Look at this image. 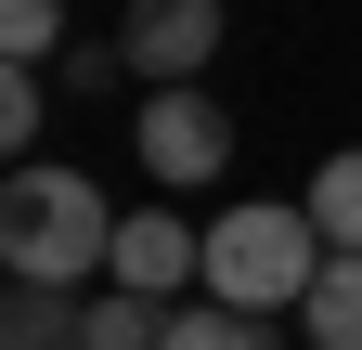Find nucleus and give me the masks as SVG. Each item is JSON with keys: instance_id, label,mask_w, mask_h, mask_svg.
Wrapping results in <instances>:
<instances>
[{"instance_id": "nucleus-4", "label": "nucleus", "mask_w": 362, "mask_h": 350, "mask_svg": "<svg viewBox=\"0 0 362 350\" xmlns=\"http://www.w3.org/2000/svg\"><path fill=\"white\" fill-rule=\"evenodd\" d=\"M129 143H143L156 182H207V169L233 156V117H220L207 91H143V130H129Z\"/></svg>"}, {"instance_id": "nucleus-1", "label": "nucleus", "mask_w": 362, "mask_h": 350, "mask_svg": "<svg viewBox=\"0 0 362 350\" xmlns=\"http://www.w3.org/2000/svg\"><path fill=\"white\" fill-rule=\"evenodd\" d=\"M117 259V208L104 182H78V169H13L0 182V273L13 286H78Z\"/></svg>"}, {"instance_id": "nucleus-10", "label": "nucleus", "mask_w": 362, "mask_h": 350, "mask_svg": "<svg viewBox=\"0 0 362 350\" xmlns=\"http://www.w3.org/2000/svg\"><path fill=\"white\" fill-rule=\"evenodd\" d=\"M168 350H272L259 312H220V298H194V312H168Z\"/></svg>"}, {"instance_id": "nucleus-12", "label": "nucleus", "mask_w": 362, "mask_h": 350, "mask_svg": "<svg viewBox=\"0 0 362 350\" xmlns=\"http://www.w3.org/2000/svg\"><path fill=\"white\" fill-rule=\"evenodd\" d=\"M39 130V65H0V156Z\"/></svg>"}, {"instance_id": "nucleus-6", "label": "nucleus", "mask_w": 362, "mask_h": 350, "mask_svg": "<svg viewBox=\"0 0 362 350\" xmlns=\"http://www.w3.org/2000/svg\"><path fill=\"white\" fill-rule=\"evenodd\" d=\"M78 298L65 286H13V298H0V350H78Z\"/></svg>"}, {"instance_id": "nucleus-11", "label": "nucleus", "mask_w": 362, "mask_h": 350, "mask_svg": "<svg viewBox=\"0 0 362 350\" xmlns=\"http://www.w3.org/2000/svg\"><path fill=\"white\" fill-rule=\"evenodd\" d=\"M65 52V0H0V65H39Z\"/></svg>"}, {"instance_id": "nucleus-2", "label": "nucleus", "mask_w": 362, "mask_h": 350, "mask_svg": "<svg viewBox=\"0 0 362 350\" xmlns=\"http://www.w3.org/2000/svg\"><path fill=\"white\" fill-rule=\"evenodd\" d=\"M324 234H310V208H233V221H207V259H194V286L220 298V312H298L310 286H324Z\"/></svg>"}, {"instance_id": "nucleus-5", "label": "nucleus", "mask_w": 362, "mask_h": 350, "mask_svg": "<svg viewBox=\"0 0 362 350\" xmlns=\"http://www.w3.org/2000/svg\"><path fill=\"white\" fill-rule=\"evenodd\" d=\"M194 259H207V234H194V221H168V208H129L104 273H117L129 298H168V286H194Z\"/></svg>"}, {"instance_id": "nucleus-3", "label": "nucleus", "mask_w": 362, "mask_h": 350, "mask_svg": "<svg viewBox=\"0 0 362 350\" xmlns=\"http://www.w3.org/2000/svg\"><path fill=\"white\" fill-rule=\"evenodd\" d=\"M117 52H129V78H143V91H194V65L220 52V0H129Z\"/></svg>"}, {"instance_id": "nucleus-8", "label": "nucleus", "mask_w": 362, "mask_h": 350, "mask_svg": "<svg viewBox=\"0 0 362 350\" xmlns=\"http://www.w3.org/2000/svg\"><path fill=\"white\" fill-rule=\"evenodd\" d=\"M78 350H168V298L104 286V298H90V324H78Z\"/></svg>"}, {"instance_id": "nucleus-7", "label": "nucleus", "mask_w": 362, "mask_h": 350, "mask_svg": "<svg viewBox=\"0 0 362 350\" xmlns=\"http://www.w3.org/2000/svg\"><path fill=\"white\" fill-rule=\"evenodd\" d=\"M298 208H310V234H324L337 259H362V156H324V169H310V195H298Z\"/></svg>"}, {"instance_id": "nucleus-9", "label": "nucleus", "mask_w": 362, "mask_h": 350, "mask_svg": "<svg viewBox=\"0 0 362 350\" xmlns=\"http://www.w3.org/2000/svg\"><path fill=\"white\" fill-rule=\"evenodd\" d=\"M298 324H310V350H362V259H324V286L298 298Z\"/></svg>"}]
</instances>
